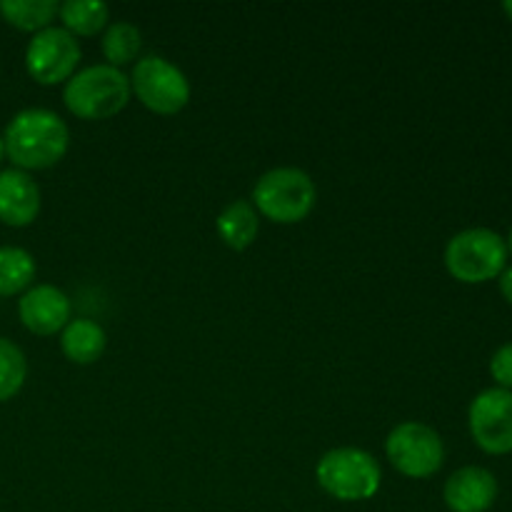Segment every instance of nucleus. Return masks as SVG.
<instances>
[{
  "mask_svg": "<svg viewBox=\"0 0 512 512\" xmlns=\"http://www.w3.org/2000/svg\"><path fill=\"white\" fill-rule=\"evenodd\" d=\"M220 240L228 245L230 250H248L255 243L260 230V215L248 200H235L230 203L223 213L215 220Z\"/></svg>",
  "mask_w": 512,
  "mask_h": 512,
  "instance_id": "4468645a",
  "label": "nucleus"
},
{
  "mask_svg": "<svg viewBox=\"0 0 512 512\" xmlns=\"http://www.w3.org/2000/svg\"><path fill=\"white\" fill-rule=\"evenodd\" d=\"M130 78L108 63L78 70L63 88V103L80 120H108L130 103Z\"/></svg>",
  "mask_w": 512,
  "mask_h": 512,
  "instance_id": "f03ea898",
  "label": "nucleus"
},
{
  "mask_svg": "<svg viewBox=\"0 0 512 512\" xmlns=\"http://www.w3.org/2000/svg\"><path fill=\"white\" fill-rule=\"evenodd\" d=\"M315 480L340 503H363L380 490L383 470L363 448H335L318 460Z\"/></svg>",
  "mask_w": 512,
  "mask_h": 512,
  "instance_id": "20e7f679",
  "label": "nucleus"
},
{
  "mask_svg": "<svg viewBox=\"0 0 512 512\" xmlns=\"http://www.w3.org/2000/svg\"><path fill=\"white\" fill-rule=\"evenodd\" d=\"M490 375L498 383V388L512 390V343L500 345L490 358Z\"/></svg>",
  "mask_w": 512,
  "mask_h": 512,
  "instance_id": "aec40b11",
  "label": "nucleus"
},
{
  "mask_svg": "<svg viewBox=\"0 0 512 512\" xmlns=\"http://www.w3.org/2000/svg\"><path fill=\"white\" fill-rule=\"evenodd\" d=\"M35 280V258L25 248L3 245L0 248V298L18 295Z\"/></svg>",
  "mask_w": 512,
  "mask_h": 512,
  "instance_id": "f3484780",
  "label": "nucleus"
},
{
  "mask_svg": "<svg viewBox=\"0 0 512 512\" xmlns=\"http://www.w3.org/2000/svg\"><path fill=\"white\" fill-rule=\"evenodd\" d=\"M468 425L483 453H512V390L488 388L475 395L468 410Z\"/></svg>",
  "mask_w": 512,
  "mask_h": 512,
  "instance_id": "1a4fd4ad",
  "label": "nucleus"
},
{
  "mask_svg": "<svg viewBox=\"0 0 512 512\" xmlns=\"http://www.w3.org/2000/svg\"><path fill=\"white\" fill-rule=\"evenodd\" d=\"M130 90L155 115H175L190 103L185 73L160 55L138 58L130 75Z\"/></svg>",
  "mask_w": 512,
  "mask_h": 512,
  "instance_id": "423d86ee",
  "label": "nucleus"
},
{
  "mask_svg": "<svg viewBox=\"0 0 512 512\" xmlns=\"http://www.w3.org/2000/svg\"><path fill=\"white\" fill-rule=\"evenodd\" d=\"M70 313H73V305L70 298L55 285H35L23 293V298L18 300V315L20 323L35 335H48L63 333L65 325L70 323Z\"/></svg>",
  "mask_w": 512,
  "mask_h": 512,
  "instance_id": "9d476101",
  "label": "nucleus"
},
{
  "mask_svg": "<svg viewBox=\"0 0 512 512\" xmlns=\"http://www.w3.org/2000/svg\"><path fill=\"white\" fill-rule=\"evenodd\" d=\"M140 48H143V35L133 23H110L103 33V55L108 65L123 68V65L138 63Z\"/></svg>",
  "mask_w": 512,
  "mask_h": 512,
  "instance_id": "a211bd4d",
  "label": "nucleus"
},
{
  "mask_svg": "<svg viewBox=\"0 0 512 512\" xmlns=\"http://www.w3.org/2000/svg\"><path fill=\"white\" fill-rule=\"evenodd\" d=\"M28 378V363L25 355L13 340L0 335V403L15 398L23 390Z\"/></svg>",
  "mask_w": 512,
  "mask_h": 512,
  "instance_id": "6ab92c4d",
  "label": "nucleus"
},
{
  "mask_svg": "<svg viewBox=\"0 0 512 512\" xmlns=\"http://www.w3.org/2000/svg\"><path fill=\"white\" fill-rule=\"evenodd\" d=\"M503 10H505V15H508V18L512 20V0H505V3H503Z\"/></svg>",
  "mask_w": 512,
  "mask_h": 512,
  "instance_id": "4be33fe9",
  "label": "nucleus"
},
{
  "mask_svg": "<svg viewBox=\"0 0 512 512\" xmlns=\"http://www.w3.org/2000/svg\"><path fill=\"white\" fill-rule=\"evenodd\" d=\"M3 158H5V143L3 138H0V163H3Z\"/></svg>",
  "mask_w": 512,
  "mask_h": 512,
  "instance_id": "5701e85b",
  "label": "nucleus"
},
{
  "mask_svg": "<svg viewBox=\"0 0 512 512\" xmlns=\"http://www.w3.org/2000/svg\"><path fill=\"white\" fill-rule=\"evenodd\" d=\"M505 245H508V253H512V230H510V238H508V243H505Z\"/></svg>",
  "mask_w": 512,
  "mask_h": 512,
  "instance_id": "b1692460",
  "label": "nucleus"
},
{
  "mask_svg": "<svg viewBox=\"0 0 512 512\" xmlns=\"http://www.w3.org/2000/svg\"><path fill=\"white\" fill-rule=\"evenodd\" d=\"M318 203L315 180L300 168H273L253 188V208L278 225H293L308 218Z\"/></svg>",
  "mask_w": 512,
  "mask_h": 512,
  "instance_id": "7ed1b4c3",
  "label": "nucleus"
},
{
  "mask_svg": "<svg viewBox=\"0 0 512 512\" xmlns=\"http://www.w3.org/2000/svg\"><path fill=\"white\" fill-rule=\"evenodd\" d=\"M58 18L73 38H90L110 25V8L98 0H68L60 5Z\"/></svg>",
  "mask_w": 512,
  "mask_h": 512,
  "instance_id": "dca6fc26",
  "label": "nucleus"
},
{
  "mask_svg": "<svg viewBox=\"0 0 512 512\" xmlns=\"http://www.w3.org/2000/svg\"><path fill=\"white\" fill-rule=\"evenodd\" d=\"M5 155L23 173L48 170L65 158L70 130L58 113L48 108H25L8 123L3 135Z\"/></svg>",
  "mask_w": 512,
  "mask_h": 512,
  "instance_id": "f257e3e1",
  "label": "nucleus"
},
{
  "mask_svg": "<svg viewBox=\"0 0 512 512\" xmlns=\"http://www.w3.org/2000/svg\"><path fill=\"white\" fill-rule=\"evenodd\" d=\"M108 345V335L95 320L75 318L60 333V350L75 365H93Z\"/></svg>",
  "mask_w": 512,
  "mask_h": 512,
  "instance_id": "ddd939ff",
  "label": "nucleus"
},
{
  "mask_svg": "<svg viewBox=\"0 0 512 512\" xmlns=\"http://www.w3.org/2000/svg\"><path fill=\"white\" fill-rule=\"evenodd\" d=\"M498 285H500V293H503V298L512 305V265H510V268H505L503 273H500Z\"/></svg>",
  "mask_w": 512,
  "mask_h": 512,
  "instance_id": "412c9836",
  "label": "nucleus"
},
{
  "mask_svg": "<svg viewBox=\"0 0 512 512\" xmlns=\"http://www.w3.org/2000/svg\"><path fill=\"white\" fill-rule=\"evenodd\" d=\"M80 63V45L65 28L40 30L25 48V68L40 85L68 83Z\"/></svg>",
  "mask_w": 512,
  "mask_h": 512,
  "instance_id": "6e6552de",
  "label": "nucleus"
},
{
  "mask_svg": "<svg viewBox=\"0 0 512 512\" xmlns=\"http://www.w3.org/2000/svg\"><path fill=\"white\" fill-rule=\"evenodd\" d=\"M498 498V480L480 465L455 470L443 488V500L453 512H488Z\"/></svg>",
  "mask_w": 512,
  "mask_h": 512,
  "instance_id": "9b49d317",
  "label": "nucleus"
},
{
  "mask_svg": "<svg viewBox=\"0 0 512 512\" xmlns=\"http://www.w3.org/2000/svg\"><path fill=\"white\" fill-rule=\"evenodd\" d=\"M60 3L55 0H0V15L8 25L23 33H40L58 18Z\"/></svg>",
  "mask_w": 512,
  "mask_h": 512,
  "instance_id": "2eb2a0df",
  "label": "nucleus"
},
{
  "mask_svg": "<svg viewBox=\"0 0 512 512\" xmlns=\"http://www.w3.org/2000/svg\"><path fill=\"white\" fill-rule=\"evenodd\" d=\"M40 213V188L18 168L0 170V223L25 228Z\"/></svg>",
  "mask_w": 512,
  "mask_h": 512,
  "instance_id": "f8f14e48",
  "label": "nucleus"
},
{
  "mask_svg": "<svg viewBox=\"0 0 512 512\" xmlns=\"http://www.w3.org/2000/svg\"><path fill=\"white\" fill-rule=\"evenodd\" d=\"M508 263L503 235L490 228H468L453 235L445 245V268L455 280L468 285L500 278Z\"/></svg>",
  "mask_w": 512,
  "mask_h": 512,
  "instance_id": "39448f33",
  "label": "nucleus"
},
{
  "mask_svg": "<svg viewBox=\"0 0 512 512\" xmlns=\"http://www.w3.org/2000/svg\"><path fill=\"white\" fill-rule=\"evenodd\" d=\"M385 455L400 475L423 480L443 468L445 445L430 425L408 420L390 430L385 440Z\"/></svg>",
  "mask_w": 512,
  "mask_h": 512,
  "instance_id": "0eeeda50",
  "label": "nucleus"
}]
</instances>
